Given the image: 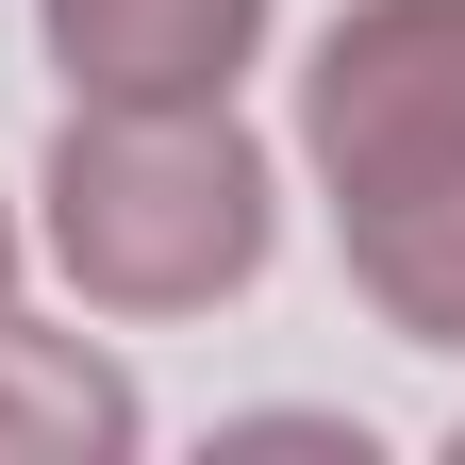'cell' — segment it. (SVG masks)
<instances>
[{
	"label": "cell",
	"instance_id": "6da1fadb",
	"mask_svg": "<svg viewBox=\"0 0 465 465\" xmlns=\"http://www.w3.org/2000/svg\"><path fill=\"white\" fill-rule=\"evenodd\" d=\"M266 150L232 100H67L50 134V266L100 316H216L266 282Z\"/></svg>",
	"mask_w": 465,
	"mask_h": 465
},
{
	"label": "cell",
	"instance_id": "7a4b0ae2",
	"mask_svg": "<svg viewBox=\"0 0 465 465\" xmlns=\"http://www.w3.org/2000/svg\"><path fill=\"white\" fill-rule=\"evenodd\" d=\"M300 150H316L332 216L465 183V0H349L300 67Z\"/></svg>",
	"mask_w": 465,
	"mask_h": 465
},
{
	"label": "cell",
	"instance_id": "3957f363",
	"mask_svg": "<svg viewBox=\"0 0 465 465\" xmlns=\"http://www.w3.org/2000/svg\"><path fill=\"white\" fill-rule=\"evenodd\" d=\"M250 50H266V0H50L67 100H232Z\"/></svg>",
	"mask_w": 465,
	"mask_h": 465
},
{
	"label": "cell",
	"instance_id": "277c9868",
	"mask_svg": "<svg viewBox=\"0 0 465 465\" xmlns=\"http://www.w3.org/2000/svg\"><path fill=\"white\" fill-rule=\"evenodd\" d=\"M134 432H150L134 382H116L84 332H34L17 300H0V465H116Z\"/></svg>",
	"mask_w": 465,
	"mask_h": 465
},
{
	"label": "cell",
	"instance_id": "5b68a950",
	"mask_svg": "<svg viewBox=\"0 0 465 465\" xmlns=\"http://www.w3.org/2000/svg\"><path fill=\"white\" fill-rule=\"evenodd\" d=\"M349 282H366L382 332L416 349H465V183H416V200H349Z\"/></svg>",
	"mask_w": 465,
	"mask_h": 465
},
{
	"label": "cell",
	"instance_id": "8992f818",
	"mask_svg": "<svg viewBox=\"0 0 465 465\" xmlns=\"http://www.w3.org/2000/svg\"><path fill=\"white\" fill-rule=\"evenodd\" d=\"M0 300H17V216H0Z\"/></svg>",
	"mask_w": 465,
	"mask_h": 465
}]
</instances>
